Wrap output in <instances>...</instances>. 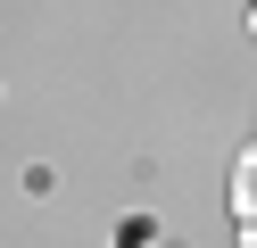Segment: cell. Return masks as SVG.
I'll return each instance as SVG.
<instances>
[{
  "mask_svg": "<svg viewBox=\"0 0 257 248\" xmlns=\"http://www.w3.org/2000/svg\"><path fill=\"white\" fill-rule=\"evenodd\" d=\"M232 231H240V248H257V149L232 157Z\"/></svg>",
  "mask_w": 257,
  "mask_h": 248,
  "instance_id": "6da1fadb",
  "label": "cell"
}]
</instances>
